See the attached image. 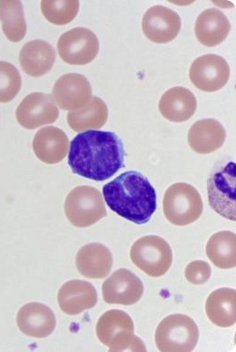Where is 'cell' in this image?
<instances>
[{
	"label": "cell",
	"instance_id": "1",
	"mask_svg": "<svg viewBox=\"0 0 236 352\" xmlns=\"http://www.w3.org/2000/svg\"><path fill=\"white\" fill-rule=\"evenodd\" d=\"M125 155L124 144L115 133L88 130L71 142L68 166L74 174L103 182L124 167Z\"/></svg>",
	"mask_w": 236,
	"mask_h": 352
},
{
	"label": "cell",
	"instance_id": "2",
	"mask_svg": "<svg viewBox=\"0 0 236 352\" xmlns=\"http://www.w3.org/2000/svg\"><path fill=\"white\" fill-rule=\"evenodd\" d=\"M103 195L113 212L136 224L149 223L156 210L155 190L139 172H125L105 184Z\"/></svg>",
	"mask_w": 236,
	"mask_h": 352
},
{
	"label": "cell",
	"instance_id": "3",
	"mask_svg": "<svg viewBox=\"0 0 236 352\" xmlns=\"http://www.w3.org/2000/svg\"><path fill=\"white\" fill-rule=\"evenodd\" d=\"M96 336L109 351H140L143 342L135 333L133 320L127 312L111 309L99 318Z\"/></svg>",
	"mask_w": 236,
	"mask_h": 352
},
{
	"label": "cell",
	"instance_id": "4",
	"mask_svg": "<svg viewBox=\"0 0 236 352\" xmlns=\"http://www.w3.org/2000/svg\"><path fill=\"white\" fill-rule=\"evenodd\" d=\"M164 217L176 226H186L201 217L204 204L197 190L191 184H173L164 192L163 199Z\"/></svg>",
	"mask_w": 236,
	"mask_h": 352
},
{
	"label": "cell",
	"instance_id": "5",
	"mask_svg": "<svg viewBox=\"0 0 236 352\" xmlns=\"http://www.w3.org/2000/svg\"><path fill=\"white\" fill-rule=\"evenodd\" d=\"M155 340L162 352H190L197 345L199 329L186 315L173 314L158 325Z\"/></svg>",
	"mask_w": 236,
	"mask_h": 352
},
{
	"label": "cell",
	"instance_id": "6",
	"mask_svg": "<svg viewBox=\"0 0 236 352\" xmlns=\"http://www.w3.org/2000/svg\"><path fill=\"white\" fill-rule=\"evenodd\" d=\"M65 212L74 226L86 228L98 223L107 215L106 206L98 189L92 186H78L67 195Z\"/></svg>",
	"mask_w": 236,
	"mask_h": 352
},
{
	"label": "cell",
	"instance_id": "7",
	"mask_svg": "<svg viewBox=\"0 0 236 352\" xmlns=\"http://www.w3.org/2000/svg\"><path fill=\"white\" fill-rule=\"evenodd\" d=\"M130 257L138 268L151 277L163 276L173 263L169 243L156 235L142 237L131 247Z\"/></svg>",
	"mask_w": 236,
	"mask_h": 352
},
{
	"label": "cell",
	"instance_id": "8",
	"mask_svg": "<svg viewBox=\"0 0 236 352\" xmlns=\"http://www.w3.org/2000/svg\"><path fill=\"white\" fill-rule=\"evenodd\" d=\"M236 166L235 162L219 164L207 182L210 206L230 221L236 220Z\"/></svg>",
	"mask_w": 236,
	"mask_h": 352
},
{
	"label": "cell",
	"instance_id": "9",
	"mask_svg": "<svg viewBox=\"0 0 236 352\" xmlns=\"http://www.w3.org/2000/svg\"><path fill=\"white\" fill-rule=\"evenodd\" d=\"M58 50L62 60L65 63L84 66L91 63L98 56V38L88 28H73L59 38Z\"/></svg>",
	"mask_w": 236,
	"mask_h": 352
},
{
	"label": "cell",
	"instance_id": "10",
	"mask_svg": "<svg viewBox=\"0 0 236 352\" xmlns=\"http://www.w3.org/2000/svg\"><path fill=\"white\" fill-rule=\"evenodd\" d=\"M189 78L193 86L204 92L222 89L230 78V67L224 58L215 54L202 56L193 62Z\"/></svg>",
	"mask_w": 236,
	"mask_h": 352
},
{
	"label": "cell",
	"instance_id": "11",
	"mask_svg": "<svg viewBox=\"0 0 236 352\" xmlns=\"http://www.w3.org/2000/svg\"><path fill=\"white\" fill-rule=\"evenodd\" d=\"M58 116V107L53 96L39 92L25 96L16 111L17 120L30 130L55 123Z\"/></svg>",
	"mask_w": 236,
	"mask_h": 352
},
{
	"label": "cell",
	"instance_id": "12",
	"mask_svg": "<svg viewBox=\"0 0 236 352\" xmlns=\"http://www.w3.org/2000/svg\"><path fill=\"white\" fill-rule=\"evenodd\" d=\"M105 302L108 305L130 306L143 296V283L127 269H119L107 278L102 286Z\"/></svg>",
	"mask_w": 236,
	"mask_h": 352
},
{
	"label": "cell",
	"instance_id": "13",
	"mask_svg": "<svg viewBox=\"0 0 236 352\" xmlns=\"http://www.w3.org/2000/svg\"><path fill=\"white\" fill-rule=\"evenodd\" d=\"M182 21L175 11L164 6H153L144 14L142 28L153 43H169L180 32Z\"/></svg>",
	"mask_w": 236,
	"mask_h": 352
},
{
	"label": "cell",
	"instance_id": "14",
	"mask_svg": "<svg viewBox=\"0 0 236 352\" xmlns=\"http://www.w3.org/2000/svg\"><path fill=\"white\" fill-rule=\"evenodd\" d=\"M52 96L61 109L79 110L89 103L92 87L86 76L81 74H67L54 85Z\"/></svg>",
	"mask_w": 236,
	"mask_h": 352
},
{
	"label": "cell",
	"instance_id": "15",
	"mask_svg": "<svg viewBox=\"0 0 236 352\" xmlns=\"http://www.w3.org/2000/svg\"><path fill=\"white\" fill-rule=\"evenodd\" d=\"M17 324L27 336L43 339L55 331L56 319L54 312L47 305L31 302L19 309Z\"/></svg>",
	"mask_w": 236,
	"mask_h": 352
},
{
	"label": "cell",
	"instance_id": "16",
	"mask_svg": "<svg viewBox=\"0 0 236 352\" xmlns=\"http://www.w3.org/2000/svg\"><path fill=\"white\" fill-rule=\"evenodd\" d=\"M98 300L95 287L86 280H69L62 285L58 294L59 307L67 315H78L93 309Z\"/></svg>",
	"mask_w": 236,
	"mask_h": 352
},
{
	"label": "cell",
	"instance_id": "17",
	"mask_svg": "<svg viewBox=\"0 0 236 352\" xmlns=\"http://www.w3.org/2000/svg\"><path fill=\"white\" fill-rule=\"evenodd\" d=\"M76 265L83 276L89 279H104L113 267V256L109 249L98 243H88L79 250Z\"/></svg>",
	"mask_w": 236,
	"mask_h": 352
},
{
	"label": "cell",
	"instance_id": "18",
	"mask_svg": "<svg viewBox=\"0 0 236 352\" xmlns=\"http://www.w3.org/2000/svg\"><path fill=\"white\" fill-rule=\"evenodd\" d=\"M69 148V140L64 131L55 126H47L36 133L33 150L36 157L47 164L63 161Z\"/></svg>",
	"mask_w": 236,
	"mask_h": 352
},
{
	"label": "cell",
	"instance_id": "19",
	"mask_svg": "<svg viewBox=\"0 0 236 352\" xmlns=\"http://www.w3.org/2000/svg\"><path fill=\"white\" fill-rule=\"evenodd\" d=\"M226 132L220 122L213 118L202 119L193 124L189 133V143L193 151L208 155L223 146Z\"/></svg>",
	"mask_w": 236,
	"mask_h": 352
},
{
	"label": "cell",
	"instance_id": "20",
	"mask_svg": "<svg viewBox=\"0 0 236 352\" xmlns=\"http://www.w3.org/2000/svg\"><path fill=\"white\" fill-rule=\"evenodd\" d=\"M159 111L167 120L182 123L189 120L197 109L195 95L186 87H175L167 91L159 101Z\"/></svg>",
	"mask_w": 236,
	"mask_h": 352
},
{
	"label": "cell",
	"instance_id": "21",
	"mask_svg": "<svg viewBox=\"0 0 236 352\" xmlns=\"http://www.w3.org/2000/svg\"><path fill=\"white\" fill-rule=\"evenodd\" d=\"M56 56V50L52 45L41 39H36L22 47L19 62L25 74L33 78H39L52 69Z\"/></svg>",
	"mask_w": 236,
	"mask_h": 352
},
{
	"label": "cell",
	"instance_id": "22",
	"mask_svg": "<svg viewBox=\"0 0 236 352\" xmlns=\"http://www.w3.org/2000/svg\"><path fill=\"white\" fill-rule=\"evenodd\" d=\"M231 24L217 8H208L199 15L195 25L196 38L202 45L213 47L226 41Z\"/></svg>",
	"mask_w": 236,
	"mask_h": 352
},
{
	"label": "cell",
	"instance_id": "23",
	"mask_svg": "<svg viewBox=\"0 0 236 352\" xmlns=\"http://www.w3.org/2000/svg\"><path fill=\"white\" fill-rule=\"evenodd\" d=\"M206 311L212 323L221 328H229L236 322V292L221 288L213 292L206 300Z\"/></svg>",
	"mask_w": 236,
	"mask_h": 352
},
{
	"label": "cell",
	"instance_id": "24",
	"mask_svg": "<svg viewBox=\"0 0 236 352\" xmlns=\"http://www.w3.org/2000/svg\"><path fill=\"white\" fill-rule=\"evenodd\" d=\"M108 118L107 104L98 96H92L89 103L83 109L70 111L67 123L75 132H84L89 129H100L106 124Z\"/></svg>",
	"mask_w": 236,
	"mask_h": 352
},
{
	"label": "cell",
	"instance_id": "25",
	"mask_svg": "<svg viewBox=\"0 0 236 352\" xmlns=\"http://www.w3.org/2000/svg\"><path fill=\"white\" fill-rule=\"evenodd\" d=\"M206 254L218 268L228 270L236 265V236L235 232H216L206 244Z\"/></svg>",
	"mask_w": 236,
	"mask_h": 352
},
{
	"label": "cell",
	"instance_id": "26",
	"mask_svg": "<svg viewBox=\"0 0 236 352\" xmlns=\"http://www.w3.org/2000/svg\"><path fill=\"white\" fill-rule=\"evenodd\" d=\"M0 21L8 41L18 43L25 38L27 22L21 1H0Z\"/></svg>",
	"mask_w": 236,
	"mask_h": 352
},
{
	"label": "cell",
	"instance_id": "27",
	"mask_svg": "<svg viewBox=\"0 0 236 352\" xmlns=\"http://www.w3.org/2000/svg\"><path fill=\"white\" fill-rule=\"evenodd\" d=\"M79 1H41V11L51 24L64 25L72 22L78 16Z\"/></svg>",
	"mask_w": 236,
	"mask_h": 352
},
{
	"label": "cell",
	"instance_id": "28",
	"mask_svg": "<svg viewBox=\"0 0 236 352\" xmlns=\"http://www.w3.org/2000/svg\"><path fill=\"white\" fill-rule=\"evenodd\" d=\"M21 74L12 64L0 61V103H8L21 89Z\"/></svg>",
	"mask_w": 236,
	"mask_h": 352
},
{
	"label": "cell",
	"instance_id": "29",
	"mask_svg": "<svg viewBox=\"0 0 236 352\" xmlns=\"http://www.w3.org/2000/svg\"><path fill=\"white\" fill-rule=\"evenodd\" d=\"M212 270L209 264L204 261H193L186 266L184 276L190 283L202 285L211 278Z\"/></svg>",
	"mask_w": 236,
	"mask_h": 352
}]
</instances>
